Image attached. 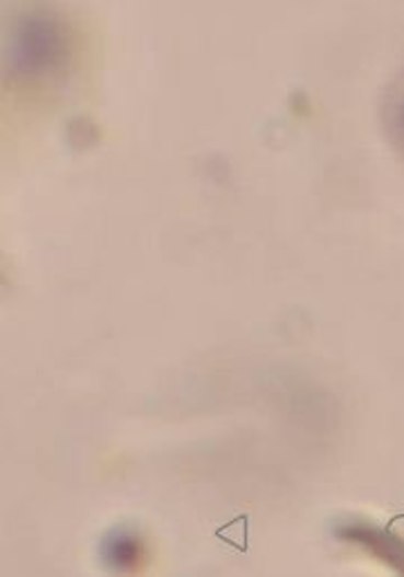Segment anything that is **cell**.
I'll return each mask as SVG.
<instances>
[{"instance_id":"cell-3","label":"cell","mask_w":404,"mask_h":577,"mask_svg":"<svg viewBox=\"0 0 404 577\" xmlns=\"http://www.w3.org/2000/svg\"><path fill=\"white\" fill-rule=\"evenodd\" d=\"M386 119H389V130L395 147L404 155V77L397 81L393 88V93L389 97V108H386Z\"/></svg>"},{"instance_id":"cell-2","label":"cell","mask_w":404,"mask_h":577,"mask_svg":"<svg viewBox=\"0 0 404 577\" xmlns=\"http://www.w3.org/2000/svg\"><path fill=\"white\" fill-rule=\"evenodd\" d=\"M339 538L346 542L362 544L367 551L376 553L384 562H389L393 568L404 573V544H400L395 538L384 535L382 530L367 528V526H346L339 530Z\"/></svg>"},{"instance_id":"cell-1","label":"cell","mask_w":404,"mask_h":577,"mask_svg":"<svg viewBox=\"0 0 404 577\" xmlns=\"http://www.w3.org/2000/svg\"><path fill=\"white\" fill-rule=\"evenodd\" d=\"M104 562L119 573L140 570L147 562V544L130 530H117L104 542Z\"/></svg>"}]
</instances>
